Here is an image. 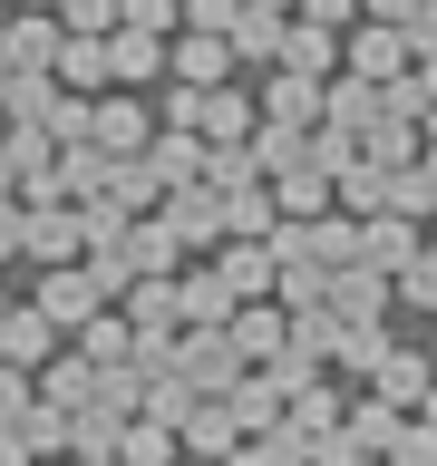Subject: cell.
<instances>
[{
  "instance_id": "obj_1",
  "label": "cell",
  "mask_w": 437,
  "mask_h": 466,
  "mask_svg": "<svg viewBox=\"0 0 437 466\" xmlns=\"http://www.w3.org/2000/svg\"><path fill=\"white\" fill-rule=\"evenodd\" d=\"M58 49H68V20L58 10H10L0 20V68L10 78H58Z\"/></svg>"
},
{
  "instance_id": "obj_2",
  "label": "cell",
  "mask_w": 437,
  "mask_h": 466,
  "mask_svg": "<svg viewBox=\"0 0 437 466\" xmlns=\"http://www.w3.org/2000/svg\"><path fill=\"white\" fill-rule=\"evenodd\" d=\"M29 301H39V311H49L58 330L78 340V320H87V311H107V282H97L87 262H39V291H29Z\"/></svg>"
},
{
  "instance_id": "obj_3",
  "label": "cell",
  "mask_w": 437,
  "mask_h": 466,
  "mask_svg": "<svg viewBox=\"0 0 437 466\" xmlns=\"http://www.w3.org/2000/svg\"><path fill=\"white\" fill-rule=\"evenodd\" d=\"M243 370H253V360H243V350H233L224 330H185V340H175V379H185L195 399H224V389H233Z\"/></svg>"
},
{
  "instance_id": "obj_4",
  "label": "cell",
  "mask_w": 437,
  "mask_h": 466,
  "mask_svg": "<svg viewBox=\"0 0 437 466\" xmlns=\"http://www.w3.org/2000/svg\"><path fill=\"white\" fill-rule=\"evenodd\" d=\"M156 214H166V233L185 243V253H214V243H224V195H214L204 175H195V185H166Z\"/></svg>"
},
{
  "instance_id": "obj_5",
  "label": "cell",
  "mask_w": 437,
  "mask_h": 466,
  "mask_svg": "<svg viewBox=\"0 0 437 466\" xmlns=\"http://www.w3.org/2000/svg\"><path fill=\"white\" fill-rule=\"evenodd\" d=\"M20 253H29V262H78V253H87V204H68V195L29 204V233H20Z\"/></svg>"
},
{
  "instance_id": "obj_6",
  "label": "cell",
  "mask_w": 437,
  "mask_h": 466,
  "mask_svg": "<svg viewBox=\"0 0 437 466\" xmlns=\"http://www.w3.org/2000/svg\"><path fill=\"white\" fill-rule=\"evenodd\" d=\"M340 68H350V78H370V87H389L399 68H418V49H408V29L370 20V29H350V39H340Z\"/></svg>"
},
{
  "instance_id": "obj_7",
  "label": "cell",
  "mask_w": 437,
  "mask_h": 466,
  "mask_svg": "<svg viewBox=\"0 0 437 466\" xmlns=\"http://www.w3.org/2000/svg\"><path fill=\"white\" fill-rule=\"evenodd\" d=\"M253 127H262V107H253V87H233V78H214V87H204V97H195V137H204V146H243V137H253Z\"/></svg>"
},
{
  "instance_id": "obj_8",
  "label": "cell",
  "mask_w": 437,
  "mask_h": 466,
  "mask_svg": "<svg viewBox=\"0 0 437 466\" xmlns=\"http://www.w3.org/2000/svg\"><path fill=\"white\" fill-rule=\"evenodd\" d=\"M272 68H291V78H330V68H340V29L291 10V20H282V49H272Z\"/></svg>"
},
{
  "instance_id": "obj_9",
  "label": "cell",
  "mask_w": 437,
  "mask_h": 466,
  "mask_svg": "<svg viewBox=\"0 0 437 466\" xmlns=\"http://www.w3.org/2000/svg\"><path fill=\"white\" fill-rule=\"evenodd\" d=\"M418 253H428V243H418V214H399V204L360 214V262H379V272H408Z\"/></svg>"
},
{
  "instance_id": "obj_10",
  "label": "cell",
  "mask_w": 437,
  "mask_h": 466,
  "mask_svg": "<svg viewBox=\"0 0 437 466\" xmlns=\"http://www.w3.org/2000/svg\"><path fill=\"white\" fill-rule=\"evenodd\" d=\"M175 320H185V330H224L233 320V282L214 262H185V272H175Z\"/></svg>"
},
{
  "instance_id": "obj_11",
  "label": "cell",
  "mask_w": 437,
  "mask_h": 466,
  "mask_svg": "<svg viewBox=\"0 0 437 466\" xmlns=\"http://www.w3.org/2000/svg\"><path fill=\"white\" fill-rule=\"evenodd\" d=\"M58 340H68V330H58V320L39 311V301H0V360H20V370H39V360H49Z\"/></svg>"
},
{
  "instance_id": "obj_12",
  "label": "cell",
  "mask_w": 437,
  "mask_h": 466,
  "mask_svg": "<svg viewBox=\"0 0 437 466\" xmlns=\"http://www.w3.org/2000/svg\"><path fill=\"white\" fill-rule=\"evenodd\" d=\"M87 137L107 146V156H137V146L156 137V116H146L127 87H97V107H87Z\"/></svg>"
},
{
  "instance_id": "obj_13",
  "label": "cell",
  "mask_w": 437,
  "mask_h": 466,
  "mask_svg": "<svg viewBox=\"0 0 437 466\" xmlns=\"http://www.w3.org/2000/svg\"><path fill=\"white\" fill-rule=\"evenodd\" d=\"M166 68L185 87H214V78H233V39H224V29H175V39H166Z\"/></svg>"
},
{
  "instance_id": "obj_14",
  "label": "cell",
  "mask_w": 437,
  "mask_h": 466,
  "mask_svg": "<svg viewBox=\"0 0 437 466\" xmlns=\"http://www.w3.org/2000/svg\"><path fill=\"white\" fill-rule=\"evenodd\" d=\"M379 116H389V107H379V87H370V78H350V68H330V78H320V127H350V137H370Z\"/></svg>"
},
{
  "instance_id": "obj_15",
  "label": "cell",
  "mask_w": 437,
  "mask_h": 466,
  "mask_svg": "<svg viewBox=\"0 0 437 466\" xmlns=\"http://www.w3.org/2000/svg\"><path fill=\"white\" fill-rule=\"evenodd\" d=\"M214 272L233 282V301H272V243H262V233H224Z\"/></svg>"
},
{
  "instance_id": "obj_16",
  "label": "cell",
  "mask_w": 437,
  "mask_h": 466,
  "mask_svg": "<svg viewBox=\"0 0 437 466\" xmlns=\"http://www.w3.org/2000/svg\"><path fill=\"white\" fill-rule=\"evenodd\" d=\"M262 127H320V78H291V68H272V78L253 87Z\"/></svg>"
},
{
  "instance_id": "obj_17",
  "label": "cell",
  "mask_w": 437,
  "mask_h": 466,
  "mask_svg": "<svg viewBox=\"0 0 437 466\" xmlns=\"http://www.w3.org/2000/svg\"><path fill=\"white\" fill-rule=\"evenodd\" d=\"M224 340L243 350V360H272V350L291 340V311H282V301H233V320H224Z\"/></svg>"
},
{
  "instance_id": "obj_18",
  "label": "cell",
  "mask_w": 437,
  "mask_h": 466,
  "mask_svg": "<svg viewBox=\"0 0 437 466\" xmlns=\"http://www.w3.org/2000/svg\"><path fill=\"white\" fill-rule=\"evenodd\" d=\"M175 437H185V457H233V447H243V428H233L224 399H195L185 418H175Z\"/></svg>"
},
{
  "instance_id": "obj_19",
  "label": "cell",
  "mask_w": 437,
  "mask_h": 466,
  "mask_svg": "<svg viewBox=\"0 0 437 466\" xmlns=\"http://www.w3.org/2000/svg\"><path fill=\"white\" fill-rule=\"evenodd\" d=\"M137 156L156 166V185H195V175H204V137H195V127H156Z\"/></svg>"
},
{
  "instance_id": "obj_20",
  "label": "cell",
  "mask_w": 437,
  "mask_h": 466,
  "mask_svg": "<svg viewBox=\"0 0 437 466\" xmlns=\"http://www.w3.org/2000/svg\"><path fill=\"white\" fill-rule=\"evenodd\" d=\"M330 311L340 320H379L389 311V272H379V262H340V272H330Z\"/></svg>"
},
{
  "instance_id": "obj_21",
  "label": "cell",
  "mask_w": 437,
  "mask_h": 466,
  "mask_svg": "<svg viewBox=\"0 0 437 466\" xmlns=\"http://www.w3.org/2000/svg\"><path fill=\"white\" fill-rule=\"evenodd\" d=\"M428 350H399V340H389V360H379V370H370V389H379V399H389V408H418V399H428Z\"/></svg>"
},
{
  "instance_id": "obj_22",
  "label": "cell",
  "mask_w": 437,
  "mask_h": 466,
  "mask_svg": "<svg viewBox=\"0 0 437 466\" xmlns=\"http://www.w3.org/2000/svg\"><path fill=\"white\" fill-rule=\"evenodd\" d=\"M175 457H185V437H175L166 418H146V408H137V418L117 428V466H175Z\"/></svg>"
},
{
  "instance_id": "obj_23",
  "label": "cell",
  "mask_w": 437,
  "mask_h": 466,
  "mask_svg": "<svg viewBox=\"0 0 437 466\" xmlns=\"http://www.w3.org/2000/svg\"><path fill=\"white\" fill-rule=\"evenodd\" d=\"M58 87H78V97L117 87V68H107V39H87V29H68V49H58Z\"/></svg>"
},
{
  "instance_id": "obj_24",
  "label": "cell",
  "mask_w": 437,
  "mask_h": 466,
  "mask_svg": "<svg viewBox=\"0 0 437 466\" xmlns=\"http://www.w3.org/2000/svg\"><path fill=\"white\" fill-rule=\"evenodd\" d=\"M107 68L117 78H156V68H166V29H127L117 20L107 29Z\"/></svg>"
},
{
  "instance_id": "obj_25",
  "label": "cell",
  "mask_w": 437,
  "mask_h": 466,
  "mask_svg": "<svg viewBox=\"0 0 437 466\" xmlns=\"http://www.w3.org/2000/svg\"><path fill=\"white\" fill-rule=\"evenodd\" d=\"M272 204H282L291 224H301V214H320V204H330V166H311V156H301V166H282V175H272Z\"/></svg>"
},
{
  "instance_id": "obj_26",
  "label": "cell",
  "mask_w": 437,
  "mask_h": 466,
  "mask_svg": "<svg viewBox=\"0 0 437 466\" xmlns=\"http://www.w3.org/2000/svg\"><path fill=\"white\" fill-rule=\"evenodd\" d=\"M330 195H340V214H379V204H389V166H379V156H350V166L330 175Z\"/></svg>"
},
{
  "instance_id": "obj_27",
  "label": "cell",
  "mask_w": 437,
  "mask_h": 466,
  "mask_svg": "<svg viewBox=\"0 0 437 466\" xmlns=\"http://www.w3.org/2000/svg\"><path fill=\"white\" fill-rule=\"evenodd\" d=\"M127 320H137V330H185V320H175V272H137V282H127Z\"/></svg>"
},
{
  "instance_id": "obj_28",
  "label": "cell",
  "mask_w": 437,
  "mask_h": 466,
  "mask_svg": "<svg viewBox=\"0 0 437 466\" xmlns=\"http://www.w3.org/2000/svg\"><path fill=\"white\" fill-rule=\"evenodd\" d=\"M233 466H311V437L291 428V418L282 428H253L243 447H233Z\"/></svg>"
},
{
  "instance_id": "obj_29",
  "label": "cell",
  "mask_w": 437,
  "mask_h": 466,
  "mask_svg": "<svg viewBox=\"0 0 437 466\" xmlns=\"http://www.w3.org/2000/svg\"><path fill=\"white\" fill-rule=\"evenodd\" d=\"M282 20H291V10H262V0H243V10H233V29H224L233 58H272V49H282Z\"/></svg>"
},
{
  "instance_id": "obj_30",
  "label": "cell",
  "mask_w": 437,
  "mask_h": 466,
  "mask_svg": "<svg viewBox=\"0 0 437 466\" xmlns=\"http://www.w3.org/2000/svg\"><path fill=\"white\" fill-rule=\"evenodd\" d=\"M350 428V447H370V457H389V447H399V428H408V408H389V399H360L340 418Z\"/></svg>"
},
{
  "instance_id": "obj_31",
  "label": "cell",
  "mask_w": 437,
  "mask_h": 466,
  "mask_svg": "<svg viewBox=\"0 0 437 466\" xmlns=\"http://www.w3.org/2000/svg\"><path fill=\"white\" fill-rule=\"evenodd\" d=\"M272 224H282L272 175H253V185H233V195H224V233H272Z\"/></svg>"
},
{
  "instance_id": "obj_32",
  "label": "cell",
  "mask_w": 437,
  "mask_h": 466,
  "mask_svg": "<svg viewBox=\"0 0 437 466\" xmlns=\"http://www.w3.org/2000/svg\"><path fill=\"white\" fill-rule=\"evenodd\" d=\"M282 418H291V428H301V437H320V428H340L350 408H340V389H330V379H301V389H291V408H282Z\"/></svg>"
},
{
  "instance_id": "obj_33",
  "label": "cell",
  "mask_w": 437,
  "mask_h": 466,
  "mask_svg": "<svg viewBox=\"0 0 437 466\" xmlns=\"http://www.w3.org/2000/svg\"><path fill=\"white\" fill-rule=\"evenodd\" d=\"M330 360H340V370H360V379H370L379 360H389V330H379V320H340V330H330Z\"/></svg>"
},
{
  "instance_id": "obj_34",
  "label": "cell",
  "mask_w": 437,
  "mask_h": 466,
  "mask_svg": "<svg viewBox=\"0 0 437 466\" xmlns=\"http://www.w3.org/2000/svg\"><path fill=\"white\" fill-rule=\"evenodd\" d=\"M127 340H137V320H127V311H87V320H78V350L97 360V370H117Z\"/></svg>"
},
{
  "instance_id": "obj_35",
  "label": "cell",
  "mask_w": 437,
  "mask_h": 466,
  "mask_svg": "<svg viewBox=\"0 0 437 466\" xmlns=\"http://www.w3.org/2000/svg\"><path fill=\"white\" fill-rule=\"evenodd\" d=\"M107 204H127V214H156V204H166L156 166H146V156H117V175H107Z\"/></svg>"
},
{
  "instance_id": "obj_36",
  "label": "cell",
  "mask_w": 437,
  "mask_h": 466,
  "mask_svg": "<svg viewBox=\"0 0 437 466\" xmlns=\"http://www.w3.org/2000/svg\"><path fill=\"white\" fill-rule=\"evenodd\" d=\"M253 137H243V146H204V185H214V195H233V185H253Z\"/></svg>"
},
{
  "instance_id": "obj_37",
  "label": "cell",
  "mask_w": 437,
  "mask_h": 466,
  "mask_svg": "<svg viewBox=\"0 0 437 466\" xmlns=\"http://www.w3.org/2000/svg\"><path fill=\"white\" fill-rule=\"evenodd\" d=\"M20 437H29V457H68V408H58V399H39V408L20 418Z\"/></svg>"
},
{
  "instance_id": "obj_38",
  "label": "cell",
  "mask_w": 437,
  "mask_h": 466,
  "mask_svg": "<svg viewBox=\"0 0 437 466\" xmlns=\"http://www.w3.org/2000/svg\"><path fill=\"white\" fill-rule=\"evenodd\" d=\"M29 408H39V370H20V360H0V428H20Z\"/></svg>"
},
{
  "instance_id": "obj_39",
  "label": "cell",
  "mask_w": 437,
  "mask_h": 466,
  "mask_svg": "<svg viewBox=\"0 0 437 466\" xmlns=\"http://www.w3.org/2000/svg\"><path fill=\"white\" fill-rule=\"evenodd\" d=\"M49 97H58V78H10L0 68V116H49Z\"/></svg>"
},
{
  "instance_id": "obj_40",
  "label": "cell",
  "mask_w": 437,
  "mask_h": 466,
  "mask_svg": "<svg viewBox=\"0 0 437 466\" xmlns=\"http://www.w3.org/2000/svg\"><path fill=\"white\" fill-rule=\"evenodd\" d=\"M117 20H127V29H166V39H175V29H185V0H117Z\"/></svg>"
},
{
  "instance_id": "obj_41",
  "label": "cell",
  "mask_w": 437,
  "mask_h": 466,
  "mask_svg": "<svg viewBox=\"0 0 437 466\" xmlns=\"http://www.w3.org/2000/svg\"><path fill=\"white\" fill-rule=\"evenodd\" d=\"M389 466H437V428H428V418H408V428H399Z\"/></svg>"
},
{
  "instance_id": "obj_42",
  "label": "cell",
  "mask_w": 437,
  "mask_h": 466,
  "mask_svg": "<svg viewBox=\"0 0 437 466\" xmlns=\"http://www.w3.org/2000/svg\"><path fill=\"white\" fill-rule=\"evenodd\" d=\"M58 20L87 29V39H107V29H117V0H58Z\"/></svg>"
},
{
  "instance_id": "obj_43",
  "label": "cell",
  "mask_w": 437,
  "mask_h": 466,
  "mask_svg": "<svg viewBox=\"0 0 437 466\" xmlns=\"http://www.w3.org/2000/svg\"><path fill=\"white\" fill-rule=\"evenodd\" d=\"M301 20H330V29H360V0H291Z\"/></svg>"
},
{
  "instance_id": "obj_44",
  "label": "cell",
  "mask_w": 437,
  "mask_h": 466,
  "mask_svg": "<svg viewBox=\"0 0 437 466\" xmlns=\"http://www.w3.org/2000/svg\"><path fill=\"white\" fill-rule=\"evenodd\" d=\"M20 233H29V204H20V195H0V262L20 253Z\"/></svg>"
},
{
  "instance_id": "obj_45",
  "label": "cell",
  "mask_w": 437,
  "mask_h": 466,
  "mask_svg": "<svg viewBox=\"0 0 437 466\" xmlns=\"http://www.w3.org/2000/svg\"><path fill=\"white\" fill-rule=\"evenodd\" d=\"M233 10L243 0H185V29H233Z\"/></svg>"
},
{
  "instance_id": "obj_46",
  "label": "cell",
  "mask_w": 437,
  "mask_h": 466,
  "mask_svg": "<svg viewBox=\"0 0 437 466\" xmlns=\"http://www.w3.org/2000/svg\"><path fill=\"white\" fill-rule=\"evenodd\" d=\"M360 10H370V20H389V29H408L418 10H428V0H360Z\"/></svg>"
},
{
  "instance_id": "obj_47",
  "label": "cell",
  "mask_w": 437,
  "mask_h": 466,
  "mask_svg": "<svg viewBox=\"0 0 437 466\" xmlns=\"http://www.w3.org/2000/svg\"><path fill=\"white\" fill-rule=\"evenodd\" d=\"M0 466H39V457H29V437H20V428H0Z\"/></svg>"
},
{
  "instance_id": "obj_48",
  "label": "cell",
  "mask_w": 437,
  "mask_h": 466,
  "mask_svg": "<svg viewBox=\"0 0 437 466\" xmlns=\"http://www.w3.org/2000/svg\"><path fill=\"white\" fill-rule=\"evenodd\" d=\"M418 418H428V428H437V379H428V399H418Z\"/></svg>"
},
{
  "instance_id": "obj_49",
  "label": "cell",
  "mask_w": 437,
  "mask_h": 466,
  "mask_svg": "<svg viewBox=\"0 0 437 466\" xmlns=\"http://www.w3.org/2000/svg\"><path fill=\"white\" fill-rule=\"evenodd\" d=\"M175 466H233V457H175Z\"/></svg>"
},
{
  "instance_id": "obj_50",
  "label": "cell",
  "mask_w": 437,
  "mask_h": 466,
  "mask_svg": "<svg viewBox=\"0 0 437 466\" xmlns=\"http://www.w3.org/2000/svg\"><path fill=\"white\" fill-rule=\"evenodd\" d=\"M10 10H58V0H10Z\"/></svg>"
},
{
  "instance_id": "obj_51",
  "label": "cell",
  "mask_w": 437,
  "mask_h": 466,
  "mask_svg": "<svg viewBox=\"0 0 437 466\" xmlns=\"http://www.w3.org/2000/svg\"><path fill=\"white\" fill-rule=\"evenodd\" d=\"M262 10H291V0H262Z\"/></svg>"
},
{
  "instance_id": "obj_52",
  "label": "cell",
  "mask_w": 437,
  "mask_h": 466,
  "mask_svg": "<svg viewBox=\"0 0 437 466\" xmlns=\"http://www.w3.org/2000/svg\"><path fill=\"white\" fill-rule=\"evenodd\" d=\"M0 20H10V0H0Z\"/></svg>"
}]
</instances>
